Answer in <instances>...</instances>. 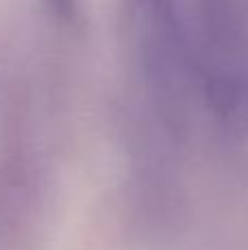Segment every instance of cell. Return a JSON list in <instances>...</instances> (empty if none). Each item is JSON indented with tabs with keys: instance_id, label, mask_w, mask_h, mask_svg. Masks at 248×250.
Here are the masks:
<instances>
[{
	"instance_id": "6da1fadb",
	"label": "cell",
	"mask_w": 248,
	"mask_h": 250,
	"mask_svg": "<svg viewBox=\"0 0 248 250\" xmlns=\"http://www.w3.org/2000/svg\"><path fill=\"white\" fill-rule=\"evenodd\" d=\"M77 2L79 0H48L51 9L60 18H73L77 13Z\"/></svg>"
}]
</instances>
